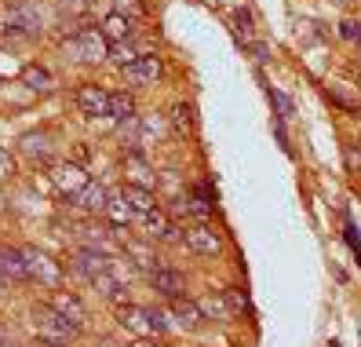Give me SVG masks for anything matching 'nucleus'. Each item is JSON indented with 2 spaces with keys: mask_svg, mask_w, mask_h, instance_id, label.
<instances>
[{
  "mask_svg": "<svg viewBox=\"0 0 361 347\" xmlns=\"http://www.w3.org/2000/svg\"><path fill=\"white\" fill-rule=\"evenodd\" d=\"M92 289H95L102 300H110L114 307H124V303H132V300H128V286H124V281L117 278L114 264H110V271H106V274H99V278L92 281Z\"/></svg>",
  "mask_w": 361,
  "mask_h": 347,
  "instance_id": "nucleus-16",
  "label": "nucleus"
},
{
  "mask_svg": "<svg viewBox=\"0 0 361 347\" xmlns=\"http://www.w3.org/2000/svg\"><path fill=\"white\" fill-rule=\"evenodd\" d=\"M223 296H226V303H230V314H233V318H241V314L252 311V303H248V293H245V289L230 286V289H223Z\"/></svg>",
  "mask_w": 361,
  "mask_h": 347,
  "instance_id": "nucleus-29",
  "label": "nucleus"
},
{
  "mask_svg": "<svg viewBox=\"0 0 361 347\" xmlns=\"http://www.w3.org/2000/svg\"><path fill=\"white\" fill-rule=\"evenodd\" d=\"M18 150L30 158V161H44V165H51V158H55V143H51V136L48 132H30V136H23V143H18Z\"/></svg>",
  "mask_w": 361,
  "mask_h": 347,
  "instance_id": "nucleus-20",
  "label": "nucleus"
},
{
  "mask_svg": "<svg viewBox=\"0 0 361 347\" xmlns=\"http://www.w3.org/2000/svg\"><path fill=\"white\" fill-rule=\"evenodd\" d=\"M357 81H361V62H357Z\"/></svg>",
  "mask_w": 361,
  "mask_h": 347,
  "instance_id": "nucleus-45",
  "label": "nucleus"
},
{
  "mask_svg": "<svg viewBox=\"0 0 361 347\" xmlns=\"http://www.w3.org/2000/svg\"><path fill=\"white\" fill-rule=\"evenodd\" d=\"M336 4H339V8H350V4H354V0H336Z\"/></svg>",
  "mask_w": 361,
  "mask_h": 347,
  "instance_id": "nucleus-43",
  "label": "nucleus"
},
{
  "mask_svg": "<svg viewBox=\"0 0 361 347\" xmlns=\"http://www.w3.org/2000/svg\"><path fill=\"white\" fill-rule=\"evenodd\" d=\"M121 198L132 205L135 216H146V212H154V208H157V194H154V190H146V187H135V183H124V187H121Z\"/></svg>",
  "mask_w": 361,
  "mask_h": 347,
  "instance_id": "nucleus-22",
  "label": "nucleus"
},
{
  "mask_svg": "<svg viewBox=\"0 0 361 347\" xmlns=\"http://www.w3.org/2000/svg\"><path fill=\"white\" fill-rule=\"evenodd\" d=\"M4 286H8V281H4V274H0V293H4Z\"/></svg>",
  "mask_w": 361,
  "mask_h": 347,
  "instance_id": "nucleus-44",
  "label": "nucleus"
},
{
  "mask_svg": "<svg viewBox=\"0 0 361 347\" xmlns=\"http://www.w3.org/2000/svg\"><path fill=\"white\" fill-rule=\"evenodd\" d=\"M33 318V329L40 340H51V343H70L77 333H80V325H73L70 318H62L51 303H37V307L30 311Z\"/></svg>",
  "mask_w": 361,
  "mask_h": 347,
  "instance_id": "nucleus-3",
  "label": "nucleus"
},
{
  "mask_svg": "<svg viewBox=\"0 0 361 347\" xmlns=\"http://www.w3.org/2000/svg\"><path fill=\"white\" fill-rule=\"evenodd\" d=\"M339 37L343 40H361V18H343V23H339Z\"/></svg>",
  "mask_w": 361,
  "mask_h": 347,
  "instance_id": "nucleus-35",
  "label": "nucleus"
},
{
  "mask_svg": "<svg viewBox=\"0 0 361 347\" xmlns=\"http://www.w3.org/2000/svg\"><path fill=\"white\" fill-rule=\"evenodd\" d=\"M117 322L124 325V329H132L135 336H164L168 329H172V322H168L164 311H157V307H135V303L117 307Z\"/></svg>",
  "mask_w": 361,
  "mask_h": 347,
  "instance_id": "nucleus-2",
  "label": "nucleus"
},
{
  "mask_svg": "<svg viewBox=\"0 0 361 347\" xmlns=\"http://www.w3.org/2000/svg\"><path fill=\"white\" fill-rule=\"evenodd\" d=\"M139 110H135V95L132 92H110V117L114 121H128Z\"/></svg>",
  "mask_w": 361,
  "mask_h": 347,
  "instance_id": "nucleus-28",
  "label": "nucleus"
},
{
  "mask_svg": "<svg viewBox=\"0 0 361 347\" xmlns=\"http://www.w3.org/2000/svg\"><path fill=\"white\" fill-rule=\"evenodd\" d=\"M73 234H77V245L80 249H95V252H106L110 256V249H114V237L121 234L117 227H110L99 216V223H80V227H73Z\"/></svg>",
  "mask_w": 361,
  "mask_h": 347,
  "instance_id": "nucleus-7",
  "label": "nucleus"
},
{
  "mask_svg": "<svg viewBox=\"0 0 361 347\" xmlns=\"http://www.w3.org/2000/svg\"><path fill=\"white\" fill-rule=\"evenodd\" d=\"M357 55H361V40H357Z\"/></svg>",
  "mask_w": 361,
  "mask_h": 347,
  "instance_id": "nucleus-46",
  "label": "nucleus"
},
{
  "mask_svg": "<svg viewBox=\"0 0 361 347\" xmlns=\"http://www.w3.org/2000/svg\"><path fill=\"white\" fill-rule=\"evenodd\" d=\"M183 245L197 256H216V252H223V234L212 223H194V227H186Z\"/></svg>",
  "mask_w": 361,
  "mask_h": 347,
  "instance_id": "nucleus-10",
  "label": "nucleus"
},
{
  "mask_svg": "<svg viewBox=\"0 0 361 347\" xmlns=\"http://www.w3.org/2000/svg\"><path fill=\"white\" fill-rule=\"evenodd\" d=\"M164 73V62L161 55H139L128 70H124V81L132 84V88H150V84H157Z\"/></svg>",
  "mask_w": 361,
  "mask_h": 347,
  "instance_id": "nucleus-11",
  "label": "nucleus"
},
{
  "mask_svg": "<svg viewBox=\"0 0 361 347\" xmlns=\"http://www.w3.org/2000/svg\"><path fill=\"white\" fill-rule=\"evenodd\" d=\"M99 347H124V343H117V340H99Z\"/></svg>",
  "mask_w": 361,
  "mask_h": 347,
  "instance_id": "nucleus-42",
  "label": "nucleus"
},
{
  "mask_svg": "<svg viewBox=\"0 0 361 347\" xmlns=\"http://www.w3.org/2000/svg\"><path fill=\"white\" fill-rule=\"evenodd\" d=\"M11 172H15V158L8 154L4 146H0V180H4V176H11Z\"/></svg>",
  "mask_w": 361,
  "mask_h": 347,
  "instance_id": "nucleus-37",
  "label": "nucleus"
},
{
  "mask_svg": "<svg viewBox=\"0 0 361 347\" xmlns=\"http://www.w3.org/2000/svg\"><path fill=\"white\" fill-rule=\"evenodd\" d=\"M197 303H201L204 318H216V322H230V318H233V314H230V303H226L223 293H208V296H201Z\"/></svg>",
  "mask_w": 361,
  "mask_h": 347,
  "instance_id": "nucleus-26",
  "label": "nucleus"
},
{
  "mask_svg": "<svg viewBox=\"0 0 361 347\" xmlns=\"http://www.w3.org/2000/svg\"><path fill=\"white\" fill-rule=\"evenodd\" d=\"M102 220L110 223V227H117V230H124V227H128V223L135 220V212H132V205H128V201H124L121 194H117V198H110V205H106Z\"/></svg>",
  "mask_w": 361,
  "mask_h": 347,
  "instance_id": "nucleus-25",
  "label": "nucleus"
},
{
  "mask_svg": "<svg viewBox=\"0 0 361 347\" xmlns=\"http://www.w3.org/2000/svg\"><path fill=\"white\" fill-rule=\"evenodd\" d=\"M212 187L208 183H201V187H194V190H186V194H179V198L168 205V216H172L176 223H183V220H194V223H208L212 220Z\"/></svg>",
  "mask_w": 361,
  "mask_h": 347,
  "instance_id": "nucleus-4",
  "label": "nucleus"
},
{
  "mask_svg": "<svg viewBox=\"0 0 361 347\" xmlns=\"http://www.w3.org/2000/svg\"><path fill=\"white\" fill-rule=\"evenodd\" d=\"M128 347H161V343H157V336H135Z\"/></svg>",
  "mask_w": 361,
  "mask_h": 347,
  "instance_id": "nucleus-39",
  "label": "nucleus"
},
{
  "mask_svg": "<svg viewBox=\"0 0 361 347\" xmlns=\"http://www.w3.org/2000/svg\"><path fill=\"white\" fill-rule=\"evenodd\" d=\"M139 223H142L146 237H150V242H161V245H183V237H186V227L176 223L164 208H154V212L139 216Z\"/></svg>",
  "mask_w": 361,
  "mask_h": 347,
  "instance_id": "nucleus-5",
  "label": "nucleus"
},
{
  "mask_svg": "<svg viewBox=\"0 0 361 347\" xmlns=\"http://www.w3.org/2000/svg\"><path fill=\"white\" fill-rule=\"evenodd\" d=\"M110 59L117 62L121 70H128L132 62L139 59V52H135V45H132V40H121V45H110Z\"/></svg>",
  "mask_w": 361,
  "mask_h": 347,
  "instance_id": "nucleus-31",
  "label": "nucleus"
},
{
  "mask_svg": "<svg viewBox=\"0 0 361 347\" xmlns=\"http://www.w3.org/2000/svg\"><path fill=\"white\" fill-rule=\"evenodd\" d=\"M73 102H77V110H80L84 117L110 114V92L99 88V84H80V88L73 92Z\"/></svg>",
  "mask_w": 361,
  "mask_h": 347,
  "instance_id": "nucleus-13",
  "label": "nucleus"
},
{
  "mask_svg": "<svg viewBox=\"0 0 361 347\" xmlns=\"http://www.w3.org/2000/svg\"><path fill=\"white\" fill-rule=\"evenodd\" d=\"M325 95H329L336 106H343V110H347L350 117H361V106H357V102H354V99H350L343 88H339V84H329V88H325Z\"/></svg>",
  "mask_w": 361,
  "mask_h": 347,
  "instance_id": "nucleus-32",
  "label": "nucleus"
},
{
  "mask_svg": "<svg viewBox=\"0 0 361 347\" xmlns=\"http://www.w3.org/2000/svg\"><path fill=\"white\" fill-rule=\"evenodd\" d=\"M347 242H350V249H354V256H357V264H361V242H357V234H354V223H347Z\"/></svg>",
  "mask_w": 361,
  "mask_h": 347,
  "instance_id": "nucleus-38",
  "label": "nucleus"
},
{
  "mask_svg": "<svg viewBox=\"0 0 361 347\" xmlns=\"http://www.w3.org/2000/svg\"><path fill=\"white\" fill-rule=\"evenodd\" d=\"M51 307L62 314V318H70L73 325H80V329H84V322H88V307H84V300L77 296V293H70V289H59L51 300Z\"/></svg>",
  "mask_w": 361,
  "mask_h": 347,
  "instance_id": "nucleus-17",
  "label": "nucleus"
},
{
  "mask_svg": "<svg viewBox=\"0 0 361 347\" xmlns=\"http://www.w3.org/2000/svg\"><path fill=\"white\" fill-rule=\"evenodd\" d=\"M114 11L124 15V18H132V23H142V18H146L142 0H114Z\"/></svg>",
  "mask_w": 361,
  "mask_h": 347,
  "instance_id": "nucleus-33",
  "label": "nucleus"
},
{
  "mask_svg": "<svg viewBox=\"0 0 361 347\" xmlns=\"http://www.w3.org/2000/svg\"><path fill=\"white\" fill-rule=\"evenodd\" d=\"M233 23H238L233 30H238V33H245V40L252 37V15H248L245 8H238V11H233Z\"/></svg>",
  "mask_w": 361,
  "mask_h": 347,
  "instance_id": "nucleus-36",
  "label": "nucleus"
},
{
  "mask_svg": "<svg viewBox=\"0 0 361 347\" xmlns=\"http://www.w3.org/2000/svg\"><path fill=\"white\" fill-rule=\"evenodd\" d=\"M110 198H114V194L110 190H106L99 180H88V183H84L77 194H73V198H70V205H77L80 212H92V216H102L106 212V205H110Z\"/></svg>",
  "mask_w": 361,
  "mask_h": 347,
  "instance_id": "nucleus-14",
  "label": "nucleus"
},
{
  "mask_svg": "<svg viewBox=\"0 0 361 347\" xmlns=\"http://www.w3.org/2000/svg\"><path fill=\"white\" fill-rule=\"evenodd\" d=\"M70 271H73V278H80V281H92L99 278V274H106L110 271V256L106 252H95V249H80L77 245V252L70 256Z\"/></svg>",
  "mask_w": 361,
  "mask_h": 347,
  "instance_id": "nucleus-8",
  "label": "nucleus"
},
{
  "mask_svg": "<svg viewBox=\"0 0 361 347\" xmlns=\"http://www.w3.org/2000/svg\"><path fill=\"white\" fill-rule=\"evenodd\" d=\"M23 256H26V267H30V281H40L44 289H59L62 286V267L55 264L51 256H44L33 245H23Z\"/></svg>",
  "mask_w": 361,
  "mask_h": 347,
  "instance_id": "nucleus-6",
  "label": "nucleus"
},
{
  "mask_svg": "<svg viewBox=\"0 0 361 347\" xmlns=\"http://www.w3.org/2000/svg\"><path fill=\"white\" fill-rule=\"evenodd\" d=\"M48 176H51V183L62 190V194H66V198H73V194L84 187V183H88V176H84V168L80 165H51V172H48Z\"/></svg>",
  "mask_w": 361,
  "mask_h": 347,
  "instance_id": "nucleus-19",
  "label": "nucleus"
},
{
  "mask_svg": "<svg viewBox=\"0 0 361 347\" xmlns=\"http://www.w3.org/2000/svg\"><path fill=\"white\" fill-rule=\"evenodd\" d=\"M37 347H70V343H51V340H37Z\"/></svg>",
  "mask_w": 361,
  "mask_h": 347,
  "instance_id": "nucleus-41",
  "label": "nucleus"
},
{
  "mask_svg": "<svg viewBox=\"0 0 361 347\" xmlns=\"http://www.w3.org/2000/svg\"><path fill=\"white\" fill-rule=\"evenodd\" d=\"M252 52H256V59H259V62H267V59H270V52H267V45H252Z\"/></svg>",
  "mask_w": 361,
  "mask_h": 347,
  "instance_id": "nucleus-40",
  "label": "nucleus"
},
{
  "mask_svg": "<svg viewBox=\"0 0 361 347\" xmlns=\"http://www.w3.org/2000/svg\"><path fill=\"white\" fill-rule=\"evenodd\" d=\"M146 278H150V286H154V293H157L161 300H176V296H186V274H183V271H176V267L161 264L157 271H150Z\"/></svg>",
  "mask_w": 361,
  "mask_h": 347,
  "instance_id": "nucleus-12",
  "label": "nucleus"
},
{
  "mask_svg": "<svg viewBox=\"0 0 361 347\" xmlns=\"http://www.w3.org/2000/svg\"><path fill=\"white\" fill-rule=\"evenodd\" d=\"M168 318H172L176 329H186V333H197L201 325H204V311H201V303H197V300H190V296H176V300H168Z\"/></svg>",
  "mask_w": 361,
  "mask_h": 347,
  "instance_id": "nucleus-9",
  "label": "nucleus"
},
{
  "mask_svg": "<svg viewBox=\"0 0 361 347\" xmlns=\"http://www.w3.org/2000/svg\"><path fill=\"white\" fill-rule=\"evenodd\" d=\"M23 84H26V88H33V92H51L55 88V77H51L48 66H40V62H26V66H23Z\"/></svg>",
  "mask_w": 361,
  "mask_h": 347,
  "instance_id": "nucleus-24",
  "label": "nucleus"
},
{
  "mask_svg": "<svg viewBox=\"0 0 361 347\" xmlns=\"http://www.w3.org/2000/svg\"><path fill=\"white\" fill-rule=\"evenodd\" d=\"M124 176H128V183L146 187V190H154V187H157V172H154L150 161L139 154V150H135V154H124Z\"/></svg>",
  "mask_w": 361,
  "mask_h": 347,
  "instance_id": "nucleus-18",
  "label": "nucleus"
},
{
  "mask_svg": "<svg viewBox=\"0 0 361 347\" xmlns=\"http://www.w3.org/2000/svg\"><path fill=\"white\" fill-rule=\"evenodd\" d=\"M99 30H102V37L110 40V45H121V40H132L135 37V23H132V18H124V15H117V11L106 15Z\"/></svg>",
  "mask_w": 361,
  "mask_h": 347,
  "instance_id": "nucleus-21",
  "label": "nucleus"
},
{
  "mask_svg": "<svg viewBox=\"0 0 361 347\" xmlns=\"http://www.w3.org/2000/svg\"><path fill=\"white\" fill-rule=\"evenodd\" d=\"M0 274H4V281H30L23 245H0Z\"/></svg>",
  "mask_w": 361,
  "mask_h": 347,
  "instance_id": "nucleus-15",
  "label": "nucleus"
},
{
  "mask_svg": "<svg viewBox=\"0 0 361 347\" xmlns=\"http://www.w3.org/2000/svg\"><path fill=\"white\" fill-rule=\"evenodd\" d=\"M267 95H270V102H274V110H278V121H288V117H295V102L281 92V88H267Z\"/></svg>",
  "mask_w": 361,
  "mask_h": 347,
  "instance_id": "nucleus-30",
  "label": "nucleus"
},
{
  "mask_svg": "<svg viewBox=\"0 0 361 347\" xmlns=\"http://www.w3.org/2000/svg\"><path fill=\"white\" fill-rule=\"evenodd\" d=\"M343 161H347V172H361V139H350V143H343Z\"/></svg>",
  "mask_w": 361,
  "mask_h": 347,
  "instance_id": "nucleus-34",
  "label": "nucleus"
},
{
  "mask_svg": "<svg viewBox=\"0 0 361 347\" xmlns=\"http://www.w3.org/2000/svg\"><path fill=\"white\" fill-rule=\"evenodd\" d=\"M124 256H128V259H132V267L142 271V274H150V271L161 267V259L154 256V249L146 245V242H124Z\"/></svg>",
  "mask_w": 361,
  "mask_h": 347,
  "instance_id": "nucleus-23",
  "label": "nucleus"
},
{
  "mask_svg": "<svg viewBox=\"0 0 361 347\" xmlns=\"http://www.w3.org/2000/svg\"><path fill=\"white\" fill-rule=\"evenodd\" d=\"M168 117H172V128H176V136H190V132H194V124H197V117H194V106H190V102H176L172 106V114H168Z\"/></svg>",
  "mask_w": 361,
  "mask_h": 347,
  "instance_id": "nucleus-27",
  "label": "nucleus"
},
{
  "mask_svg": "<svg viewBox=\"0 0 361 347\" xmlns=\"http://www.w3.org/2000/svg\"><path fill=\"white\" fill-rule=\"evenodd\" d=\"M62 55H66V62H77V66H99V62L110 59V40L102 37L99 26H80L77 37L62 40Z\"/></svg>",
  "mask_w": 361,
  "mask_h": 347,
  "instance_id": "nucleus-1",
  "label": "nucleus"
}]
</instances>
